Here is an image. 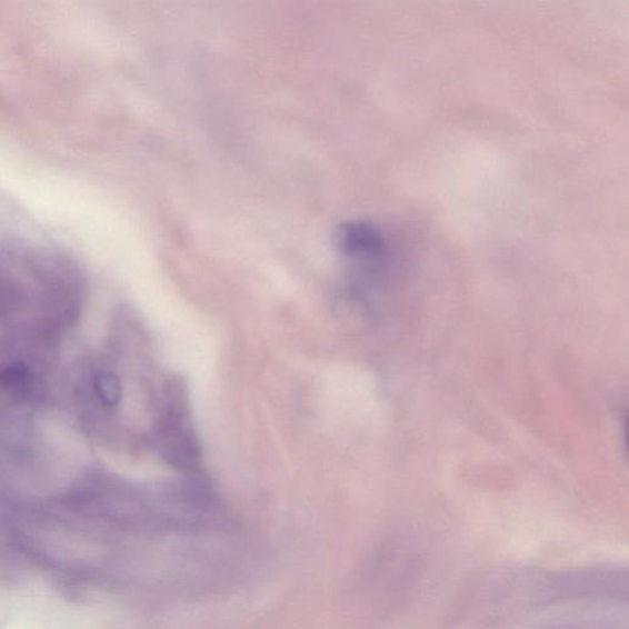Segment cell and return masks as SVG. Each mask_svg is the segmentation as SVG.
<instances>
[{"instance_id": "obj_1", "label": "cell", "mask_w": 629, "mask_h": 629, "mask_svg": "<svg viewBox=\"0 0 629 629\" xmlns=\"http://www.w3.org/2000/svg\"><path fill=\"white\" fill-rule=\"evenodd\" d=\"M332 239L336 251L346 260L372 267L386 258V239L365 221H346L335 229Z\"/></svg>"}]
</instances>
